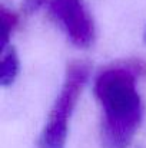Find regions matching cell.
Instances as JSON below:
<instances>
[{
  "label": "cell",
  "instance_id": "cell-1",
  "mask_svg": "<svg viewBox=\"0 0 146 148\" xmlns=\"http://www.w3.org/2000/svg\"><path fill=\"white\" fill-rule=\"evenodd\" d=\"M145 73L142 60L119 62L97 73L93 92L102 109V148H129L132 144L143 118L138 79Z\"/></svg>",
  "mask_w": 146,
  "mask_h": 148
},
{
  "label": "cell",
  "instance_id": "cell-2",
  "mask_svg": "<svg viewBox=\"0 0 146 148\" xmlns=\"http://www.w3.org/2000/svg\"><path fill=\"white\" fill-rule=\"evenodd\" d=\"M90 65L86 60H72L65 72L62 88L49 111L46 124L37 138L36 148H65L70 118L88 79Z\"/></svg>",
  "mask_w": 146,
  "mask_h": 148
},
{
  "label": "cell",
  "instance_id": "cell-3",
  "mask_svg": "<svg viewBox=\"0 0 146 148\" xmlns=\"http://www.w3.org/2000/svg\"><path fill=\"white\" fill-rule=\"evenodd\" d=\"M46 9L50 19L75 46L89 48L93 45L96 36L95 22L83 0H50Z\"/></svg>",
  "mask_w": 146,
  "mask_h": 148
},
{
  "label": "cell",
  "instance_id": "cell-4",
  "mask_svg": "<svg viewBox=\"0 0 146 148\" xmlns=\"http://www.w3.org/2000/svg\"><path fill=\"white\" fill-rule=\"evenodd\" d=\"M19 56L13 46H7L1 50V65H0V84L9 86L14 82L19 75Z\"/></svg>",
  "mask_w": 146,
  "mask_h": 148
},
{
  "label": "cell",
  "instance_id": "cell-5",
  "mask_svg": "<svg viewBox=\"0 0 146 148\" xmlns=\"http://www.w3.org/2000/svg\"><path fill=\"white\" fill-rule=\"evenodd\" d=\"M0 19H1V50H3L9 46L10 38L19 26V14L9 10L6 6H1Z\"/></svg>",
  "mask_w": 146,
  "mask_h": 148
},
{
  "label": "cell",
  "instance_id": "cell-6",
  "mask_svg": "<svg viewBox=\"0 0 146 148\" xmlns=\"http://www.w3.org/2000/svg\"><path fill=\"white\" fill-rule=\"evenodd\" d=\"M49 3H50V0H23L22 12L24 14H33L42 9H46Z\"/></svg>",
  "mask_w": 146,
  "mask_h": 148
}]
</instances>
